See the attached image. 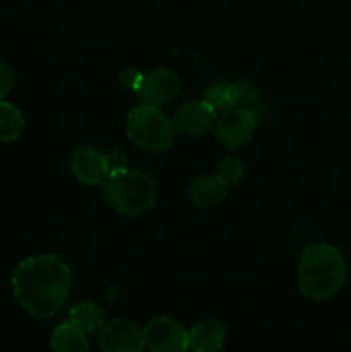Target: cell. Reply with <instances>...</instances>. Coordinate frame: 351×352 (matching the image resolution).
<instances>
[{"mask_svg":"<svg viewBox=\"0 0 351 352\" xmlns=\"http://www.w3.org/2000/svg\"><path fill=\"white\" fill-rule=\"evenodd\" d=\"M227 196V184L219 175H202L193 179L188 188V198L198 208L220 205Z\"/></svg>","mask_w":351,"mask_h":352,"instance_id":"11","label":"cell"},{"mask_svg":"<svg viewBox=\"0 0 351 352\" xmlns=\"http://www.w3.org/2000/svg\"><path fill=\"white\" fill-rule=\"evenodd\" d=\"M260 100V89L253 81L241 79L233 82L231 88V107H240V109H253Z\"/></svg>","mask_w":351,"mask_h":352,"instance_id":"16","label":"cell"},{"mask_svg":"<svg viewBox=\"0 0 351 352\" xmlns=\"http://www.w3.org/2000/svg\"><path fill=\"white\" fill-rule=\"evenodd\" d=\"M126 155L119 150L102 153V151L95 150L92 146H81L72 151L69 167H71L72 175L79 182L96 186L102 184L109 177L110 172L126 167Z\"/></svg>","mask_w":351,"mask_h":352,"instance_id":"5","label":"cell"},{"mask_svg":"<svg viewBox=\"0 0 351 352\" xmlns=\"http://www.w3.org/2000/svg\"><path fill=\"white\" fill-rule=\"evenodd\" d=\"M257 127V116L251 109L226 107L215 120V136L229 150L243 146L251 140Z\"/></svg>","mask_w":351,"mask_h":352,"instance_id":"6","label":"cell"},{"mask_svg":"<svg viewBox=\"0 0 351 352\" xmlns=\"http://www.w3.org/2000/svg\"><path fill=\"white\" fill-rule=\"evenodd\" d=\"M16 81V72L6 62H0V100L6 98Z\"/></svg>","mask_w":351,"mask_h":352,"instance_id":"19","label":"cell"},{"mask_svg":"<svg viewBox=\"0 0 351 352\" xmlns=\"http://www.w3.org/2000/svg\"><path fill=\"white\" fill-rule=\"evenodd\" d=\"M346 274V261L337 248L330 244H313L301 254L298 284L303 296L313 301H326L343 287Z\"/></svg>","mask_w":351,"mask_h":352,"instance_id":"2","label":"cell"},{"mask_svg":"<svg viewBox=\"0 0 351 352\" xmlns=\"http://www.w3.org/2000/svg\"><path fill=\"white\" fill-rule=\"evenodd\" d=\"M141 79H143V72H140L134 67L124 69L119 74V82L124 86V88L131 89V91H136L138 86H140Z\"/></svg>","mask_w":351,"mask_h":352,"instance_id":"20","label":"cell"},{"mask_svg":"<svg viewBox=\"0 0 351 352\" xmlns=\"http://www.w3.org/2000/svg\"><path fill=\"white\" fill-rule=\"evenodd\" d=\"M127 138L147 151H165L174 141V127L158 107L141 103L134 107L126 120Z\"/></svg>","mask_w":351,"mask_h":352,"instance_id":"4","label":"cell"},{"mask_svg":"<svg viewBox=\"0 0 351 352\" xmlns=\"http://www.w3.org/2000/svg\"><path fill=\"white\" fill-rule=\"evenodd\" d=\"M134 93L148 105H164L179 93V78L172 69L158 67L143 74V79Z\"/></svg>","mask_w":351,"mask_h":352,"instance_id":"9","label":"cell"},{"mask_svg":"<svg viewBox=\"0 0 351 352\" xmlns=\"http://www.w3.org/2000/svg\"><path fill=\"white\" fill-rule=\"evenodd\" d=\"M226 342V329L215 320H203L189 332L191 352H219Z\"/></svg>","mask_w":351,"mask_h":352,"instance_id":"12","label":"cell"},{"mask_svg":"<svg viewBox=\"0 0 351 352\" xmlns=\"http://www.w3.org/2000/svg\"><path fill=\"white\" fill-rule=\"evenodd\" d=\"M24 117L12 103L0 100V143H10L23 134Z\"/></svg>","mask_w":351,"mask_h":352,"instance_id":"15","label":"cell"},{"mask_svg":"<svg viewBox=\"0 0 351 352\" xmlns=\"http://www.w3.org/2000/svg\"><path fill=\"white\" fill-rule=\"evenodd\" d=\"M145 347L150 352H188L189 332L167 316L151 318L143 329Z\"/></svg>","mask_w":351,"mask_h":352,"instance_id":"7","label":"cell"},{"mask_svg":"<svg viewBox=\"0 0 351 352\" xmlns=\"http://www.w3.org/2000/svg\"><path fill=\"white\" fill-rule=\"evenodd\" d=\"M231 88H233V82H227V81L213 82L212 86L206 88L205 96H203V102L209 103L212 109L224 110L226 107H231Z\"/></svg>","mask_w":351,"mask_h":352,"instance_id":"17","label":"cell"},{"mask_svg":"<svg viewBox=\"0 0 351 352\" xmlns=\"http://www.w3.org/2000/svg\"><path fill=\"white\" fill-rule=\"evenodd\" d=\"M102 352H143V330L126 318H114L100 329Z\"/></svg>","mask_w":351,"mask_h":352,"instance_id":"8","label":"cell"},{"mask_svg":"<svg viewBox=\"0 0 351 352\" xmlns=\"http://www.w3.org/2000/svg\"><path fill=\"white\" fill-rule=\"evenodd\" d=\"M69 322L85 333H92L105 325V311L95 302H79L69 311Z\"/></svg>","mask_w":351,"mask_h":352,"instance_id":"14","label":"cell"},{"mask_svg":"<svg viewBox=\"0 0 351 352\" xmlns=\"http://www.w3.org/2000/svg\"><path fill=\"white\" fill-rule=\"evenodd\" d=\"M103 198L120 215L138 217L155 205L157 181L140 168H117L102 182Z\"/></svg>","mask_w":351,"mask_h":352,"instance_id":"3","label":"cell"},{"mask_svg":"<svg viewBox=\"0 0 351 352\" xmlns=\"http://www.w3.org/2000/svg\"><path fill=\"white\" fill-rule=\"evenodd\" d=\"M217 175L226 182L227 186L237 184L244 175V167L240 158L226 157L217 167Z\"/></svg>","mask_w":351,"mask_h":352,"instance_id":"18","label":"cell"},{"mask_svg":"<svg viewBox=\"0 0 351 352\" xmlns=\"http://www.w3.org/2000/svg\"><path fill=\"white\" fill-rule=\"evenodd\" d=\"M217 120V110L206 102H189L179 107L172 117V127L176 133L184 136H202L209 133Z\"/></svg>","mask_w":351,"mask_h":352,"instance_id":"10","label":"cell"},{"mask_svg":"<svg viewBox=\"0 0 351 352\" xmlns=\"http://www.w3.org/2000/svg\"><path fill=\"white\" fill-rule=\"evenodd\" d=\"M50 347L52 352H88V339L83 330L64 322L52 333Z\"/></svg>","mask_w":351,"mask_h":352,"instance_id":"13","label":"cell"},{"mask_svg":"<svg viewBox=\"0 0 351 352\" xmlns=\"http://www.w3.org/2000/svg\"><path fill=\"white\" fill-rule=\"evenodd\" d=\"M17 302L34 318H52L61 311L71 291V268L55 254L30 256L12 275Z\"/></svg>","mask_w":351,"mask_h":352,"instance_id":"1","label":"cell"}]
</instances>
